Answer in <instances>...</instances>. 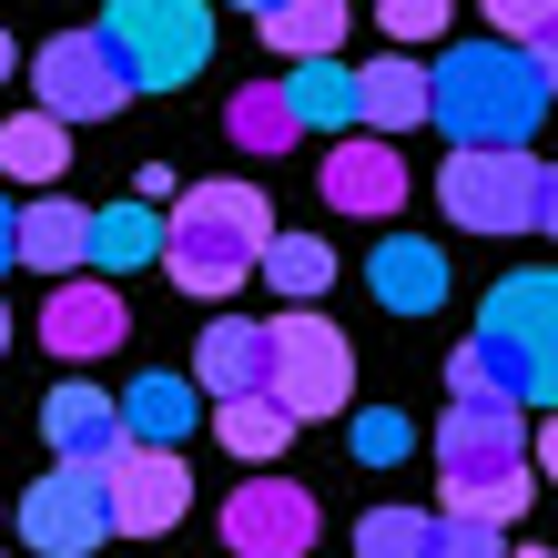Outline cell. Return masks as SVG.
Returning a JSON list of instances; mask_svg holds the SVG:
<instances>
[{"label": "cell", "instance_id": "6da1fadb", "mask_svg": "<svg viewBox=\"0 0 558 558\" xmlns=\"http://www.w3.org/2000/svg\"><path fill=\"white\" fill-rule=\"evenodd\" d=\"M447 397H508V407H558V275H498L477 336L447 355Z\"/></svg>", "mask_w": 558, "mask_h": 558}, {"label": "cell", "instance_id": "7a4b0ae2", "mask_svg": "<svg viewBox=\"0 0 558 558\" xmlns=\"http://www.w3.org/2000/svg\"><path fill=\"white\" fill-rule=\"evenodd\" d=\"M548 102H558V82L538 72L529 41H508V31L457 41L437 61V133L447 143H538Z\"/></svg>", "mask_w": 558, "mask_h": 558}, {"label": "cell", "instance_id": "3957f363", "mask_svg": "<svg viewBox=\"0 0 558 558\" xmlns=\"http://www.w3.org/2000/svg\"><path fill=\"white\" fill-rule=\"evenodd\" d=\"M538 426L518 416L508 397H457L437 416V498L447 508H468V518H508L538 498Z\"/></svg>", "mask_w": 558, "mask_h": 558}, {"label": "cell", "instance_id": "277c9868", "mask_svg": "<svg viewBox=\"0 0 558 558\" xmlns=\"http://www.w3.org/2000/svg\"><path fill=\"white\" fill-rule=\"evenodd\" d=\"M265 244H275V204L254 183L234 173H214V183H193L183 204H173V234H162V275H173L183 294H204V305H223L254 265H265Z\"/></svg>", "mask_w": 558, "mask_h": 558}, {"label": "cell", "instance_id": "5b68a950", "mask_svg": "<svg viewBox=\"0 0 558 558\" xmlns=\"http://www.w3.org/2000/svg\"><path fill=\"white\" fill-rule=\"evenodd\" d=\"M437 204L457 234H538L548 214V162L529 143H457L437 173Z\"/></svg>", "mask_w": 558, "mask_h": 558}, {"label": "cell", "instance_id": "8992f818", "mask_svg": "<svg viewBox=\"0 0 558 558\" xmlns=\"http://www.w3.org/2000/svg\"><path fill=\"white\" fill-rule=\"evenodd\" d=\"M102 31L122 41V61H133L143 92H183L214 61V11L204 0H112Z\"/></svg>", "mask_w": 558, "mask_h": 558}, {"label": "cell", "instance_id": "52a82bcc", "mask_svg": "<svg viewBox=\"0 0 558 558\" xmlns=\"http://www.w3.org/2000/svg\"><path fill=\"white\" fill-rule=\"evenodd\" d=\"M31 92H41L61 122H112L143 82H133V61H122L112 31H51V41L31 51Z\"/></svg>", "mask_w": 558, "mask_h": 558}, {"label": "cell", "instance_id": "ba28073f", "mask_svg": "<svg viewBox=\"0 0 558 558\" xmlns=\"http://www.w3.org/2000/svg\"><path fill=\"white\" fill-rule=\"evenodd\" d=\"M112 529H122V518H112V457H61V468L31 477V498H21V538L51 548V558L102 548Z\"/></svg>", "mask_w": 558, "mask_h": 558}, {"label": "cell", "instance_id": "9c48e42d", "mask_svg": "<svg viewBox=\"0 0 558 558\" xmlns=\"http://www.w3.org/2000/svg\"><path fill=\"white\" fill-rule=\"evenodd\" d=\"M275 397L294 416H336L355 397V345L336 336V315H315V294L294 315H275Z\"/></svg>", "mask_w": 558, "mask_h": 558}, {"label": "cell", "instance_id": "30bf717a", "mask_svg": "<svg viewBox=\"0 0 558 558\" xmlns=\"http://www.w3.org/2000/svg\"><path fill=\"white\" fill-rule=\"evenodd\" d=\"M193 508V468H183V447H122L112 457V518H122V538H162L173 518Z\"/></svg>", "mask_w": 558, "mask_h": 558}, {"label": "cell", "instance_id": "8fae6325", "mask_svg": "<svg viewBox=\"0 0 558 558\" xmlns=\"http://www.w3.org/2000/svg\"><path fill=\"white\" fill-rule=\"evenodd\" d=\"M122 336H133V305H122L102 275H61V294L41 305V345L61 366H92V355H112Z\"/></svg>", "mask_w": 558, "mask_h": 558}, {"label": "cell", "instance_id": "7c38bea8", "mask_svg": "<svg viewBox=\"0 0 558 558\" xmlns=\"http://www.w3.org/2000/svg\"><path fill=\"white\" fill-rule=\"evenodd\" d=\"M223 538H234L244 558H294L315 538V498L294 477H244L234 498H223Z\"/></svg>", "mask_w": 558, "mask_h": 558}, {"label": "cell", "instance_id": "4fadbf2b", "mask_svg": "<svg viewBox=\"0 0 558 558\" xmlns=\"http://www.w3.org/2000/svg\"><path fill=\"white\" fill-rule=\"evenodd\" d=\"M325 204H336V214H397L407 204V153H386V133H376V122H366V133H336V153H325Z\"/></svg>", "mask_w": 558, "mask_h": 558}, {"label": "cell", "instance_id": "5bb4252c", "mask_svg": "<svg viewBox=\"0 0 558 558\" xmlns=\"http://www.w3.org/2000/svg\"><path fill=\"white\" fill-rule=\"evenodd\" d=\"M193 376H204V397H254V386H275V315H214L204 345H193Z\"/></svg>", "mask_w": 558, "mask_h": 558}, {"label": "cell", "instance_id": "9a60e30c", "mask_svg": "<svg viewBox=\"0 0 558 558\" xmlns=\"http://www.w3.org/2000/svg\"><path fill=\"white\" fill-rule=\"evenodd\" d=\"M41 437H51V457H122V447H133V416H122V397L51 386V397H41Z\"/></svg>", "mask_w": 558, "mask_h": 558}, {"label": "cell", "instance_id": "2e32d148", "mask_svg": "<svg viewBox=\"0 0 558 558\" xmlns=\"http://www.w3.org/2000/svg\"><path fill=\"white\" fill-rule=\"evenodd\" d=\"M366 284H376L386 315H437V305H447V254L416 244V234H386V244L366 254Z\"/></svg>", "mask_w": 558, "mask_h": 558}, {"label": "cell", "instance_id": "e0dca14e", "mask_svg": "<svg viewBox=\"0 0 558 558\" xmlns=\"http://www.w3.org/2000/svg\"><path fill=\"white\" fill-rule=\"evenodd\" d=\"M122 416H133L143 447H183L204 426V376H133L122 386Z\"/></svg>", "mask_w": 558, "mask_h": 558}, {"label": "cell", "instance_id": "ac0fdd59", "mask_svg": "<svg viewBox=\"0 0 558 558\" xmlns=\"http://www.w3.org/2000/svg\"><path fill=\"white\" fill-rule=\"evenodd\" d=\"M366 122H376V133H416V122H437V72H416L407 41L386 51V61H366Z\"/></svg>", "mask_w": 558, "mask_h": 558}, {"label": "cell", "instance_id": "d6986e66", "mask_svg": "<svg viewBox=\"0 0 558 558\" xmlns=\"http://www.w3.org/2000/svg\"><path fill=\"white\" fill-rule=\"evenodd\" d=\"M21 265H41V275H82V265H92V214H82V204H61V193L41 183V204L21 214Z\"/></svg>", "mask_w": 558, "mask_h": 558}, {"label": "cell", "instance_id": "ffe728a7", "mask_svg": "<svg viewBox=\"0 0 558 558\" xmlns=\"http://www.w3.org/2000/svg\"><path fill=\"white\" fill-rule=\"evenodd\" d=\"M294 426H305V416H294V407L275 397V386H254V397H214V437L234 447L244 468H265V457H284V437H294Z\"/></svg>", "mask_w": 558, "mask_h": 558}, {"label": "cell", "instance_id": "44dd1931", "mask_svg": "<svg viewBox=\"0 0 558 558\" xmlns=\"http://www.w3.org/2000/svg\"><path fill=\"white\" fill-rule=\"evenodd\" d=\"M294 112H305V133H345V122H366V72H345L336 51H315V61H294Z\"/></svg>", "mask_w": 558, "mask_h": 558}, {"label": "cell", "instance_id": "7402d4cb", "mask_svg": "<svg viewBox=\"0 0 558 558\" xmlns=\"http://www.w3.org/2000/svg\"><path fill=\"white\" fill-rule=\"evenodd\" d=\"M162 234H173V223L153 214V193H133V204H102V214H92V265H102V275L162 265Z\"/></svg>", "mask_w": 558, "mask_h": 558}, {"label": "cell", "instance_id": "603a6c76", "mask_svg": "<svg viewBox=\"0 0 558 558\" xmlns=\"http://www.w3.org/2000/svg\"><path fill=\"white\" fill-rule=\"evenodd\" d=\"M61 162H72V122H61L51 102L21 112V122H0V173L11 183H61Z\"/></svg>", "mask_w": 558, "mask_h": 558}, {"label": "cell", "instance_id": "cb8c5ba5", "mask_svg": "<svg viewBox=\"0 0 558 558\" xmlns=\"http://www.w3.org/2000/svg\"><path fill=\"white\" fill-rule=\"evenodd\" d=\"M223 133H234L244 153H284L294 133H305V112H294V82H244L234 102H223Z\"/></svg>", "mask_w": 558, "mask_h": 558}, {"label": "cell", "instance_id": "d4e9b609", "mask_svg": "<svg viewBox=\"0 0 558 558\" xmlns=\"http://www.w3.org/2000/svg\"><path fill=\"white\" fill-rule=\"evenodd\" d=\"M265 21V41L284 61H315V51H345V0H275V11H254Z\"/></svg>", "mask_w": 558, "mask_h": 558}, {"label": "cell", "instance_id": "484cf974", "mask_svg": "<svg viewBox=\"0 0 558 558\" xmlns=\"http://www.w3.org/2000/svg\"><path fill=\"white\" fill-rule=\"evenodd\" d=\"M355 548H366V558H437L447 518H426V508H366V518H355Z\"/></svg>", "mask_w": 558, "mask_h": 558}, {"label": "cell", "instance_id": "4316f807", "mask_svg": "<svg viewBox=\"0 0 558 558\" xmlns=\"http://www.w3.org/2000/svg\"><path fill=\"white\" fill-rule=\"evenodd\" d=\"M265 284L284 294V305H305V294L336 284V254H325L315 234H284V223H275V244H265Z\"/></svg>", "mask_w": 558, "mask_h": 558}, {"label": "cell", "instance_id": "83f0119b", "mask_svg": "<svg viewBox=\"0 0 558 558\" xmlns=\"http://www.w3.org/2000/svg\"><path fill=\"white\" fill-rule=\"evenodd\" d=\"M407 447H416V426H407V416H386V407L355 416V457H366V468H397Z\"/></svg>", "mask_w": 558, "mask_h": 558}, {"label": "cell", "instance_id": "f1b7e54d", "mask_svg": "<svg viewBox=\"0 0 558 558\" xmlns=\"http://www.w3.org/2000/svg\"><path fill=\"white\" fill-rule=\"evenodd\" d=\"M457 0H376V21H386V41H437Z\"/></svg>", "mask_w": 558, "mask_h": 558}, {"label": "cell", "instance_id": "f546056e", "mask_svg": "<svg viewBox=\"0 0 558 558\" xmlns=\"http://www.w3.org/2000/svg\"><path fill=\"white\" fill-rule=\"evenodd\" d=\"M558 21V0H487V31H508V41H538Z\"/></svg>", "mask_w": 558, "mask_h": 558}, {"label": "cell", "instance_id": "4dcf8cb0", "mask_svg": "<svg viewBox=\"0 0 558 558\" xmlns=\"http://www.w3.org/2000/svg\"><path fill=\"white\" fill-rule=\"evenodd\" d=\"M11 265H21V214L0 204V275H11Z\"/></svg>", "mask_w": 558, "mask_h": 558}, {"label": "cell", "instance_id": "1f68e13d", "mask_svg": "<svg viewBox=\"0 0 558 558\" xmlns=\"http://www.w3.org/2000/svg\"><path fill=\"white\" fill-rule=\"evenodd\" d=\"M538 468H548V477H558V407H548V416H538Z\"/></svg>", "mask_w": 558, "mask_h": 558}, {"label": "cell", "instance_id": "d6a6232c", "mask_svg": "<svg viewBox=\"0 0 558 558\" xmlns=\"http://www.w3.org/2000/svg\"><path fill=\"white\" fill-rule=\"evenodd\" d=\"M529 51H538V72H548V82H558V21H548V31H538V41H529Z\"/></svg>", "mask_w": 558, "mask_h": 558}, {"label": "cell", "instance_id": "836d02e7", "mask_svg": "<svg viewBox=\"0 0 558 558\" xmlns=\"http://www.w3.org/2000/svg\"><path fill=\"white\" fill-rule=\"evenodd\" d=\"M538 234L558 244V162H548V214H538Z\"/></svg>", "mask_w": 558, "mask_h": 558}, {"label": "cell", "instance_id": "e575fe53", "mask_svg": "<svg viewBox=\"0 0 558 558\" xmlns=\"http://www.w3.org/2000/svg\"><path fill=\"white\" fill-rule=\"evenodd\" d=\"M0 82H11V31H0Z\"/></svg>", "mask_w": 558, "mask_h": 558}, {"label": "cell", "instance_id": "d590c367", "mask_svg": "<svg viewBox=\"0 0 558 558\" xmlns=\"http://www.w3.org/2000/svg\"><path fill=\"white\" fill-rule=\"evenodd\" d=\"M234 11H275V0H234Z\"/></svg>", "mask_w": 558, "mask_h": 558}, {"label": "cell", "instance_id": "8d00e7d4", "mask_svg": "<svg viewBox=\"0 0 558 558\" xmlns=\"http://www.w3.org/2000/svg\"><path fill=\"white\" fill-rule=\"evenodd\" d=\"M0 345H11V315H0Z\"/></svg>", "mask_w": 558, "mask_h": 558}]
</instances>
